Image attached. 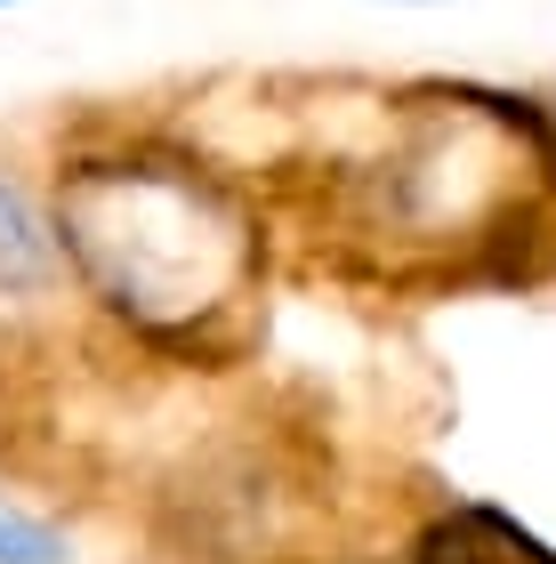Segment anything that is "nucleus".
Masks as SVG:
<instances>
[{"label": "nucleus", "mask_w": 556, "mask_h": 564, "mask_svg": "<svg viewBox=\"0 0 556 564\" xmlns=\"http://www.w3.org/2000/svg\"><path fill=\"white\" fill-rule=\"evenodd\" d=\"M0 9H9V0H0Z\"/></svg>", "instance_id": "4"}, {"label": "nucleus", "mask_w": 556, "mask_h": 564, "mask_svg": "<svg viewBox=\"0 0 556 564\" xmlns=\"http://www.w3.org/2000/svg\"><path fill=\"white\" fill-rule=\"evenodd\" d=\"M57 235L89 291L154 339L218 323L259 274L250 218L201 170L162 153L81 162L57 186Z\"/></svg>", "instance_id": "1"}, {"label": "nucleus", "mask_w": 556, "mask_h": 564, "mask_svg": "<svg viewBox=\"0 0 556 564\" xmlns=\"http://www.w3.org/2000/svg\"><path fill=\"white\" fill-rule=\"evenodd\" d=\"M0 564H73V549L57 524H41L33 508H17L0 492Z\"/></svg>", "instance_id": "3"}, {"label": "nucleus", "mask_w": 556, "mask_h": 564, "mask_svg": "<svg viewBox=\"0 0 556 564\" xmlns=\"http://www.w3.org/2000/svg\"><path fill=\"white\" fill-rule=\"evenodd\" d=\"M57 282V235L17 186H0V306H24Z\"/></svg>", "instance_id": "2"}]
</instances>
